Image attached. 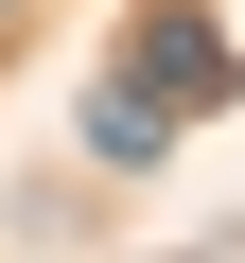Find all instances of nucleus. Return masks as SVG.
<instances>
[{
    "mask_svg": "<svg viewBox=\"0 0 245 263\" xmlns=\"http://www.w3.org/2000/svg\"><path fill=\"white\" fill-rule=\"evenodd\" d=\"M122 88H140V105H228V88H245V53L193 18V0H158V18L122 35Z\"/></svg>",
    "mask_w": 245,
    "mask_h": 263,
    "instance_id": "f257e3e1",
    "label": "nucleus"
},
{
    "mask_svg": "<svg viewBox=\"0 0 245 263\" xmlns=\"http://www.w3.org/2000/svg\"><path fill=\"white\" fill-rule=\"evenodd\" d=\"M158 141H175V105H140V88L105 70V88H88V158H158Z\"/></svg>",
    "mask_w": 245,
    "mask_h": 263,
    "instance_id": "f03ea898",
    "label": "nucleus"
}]
</instances>
